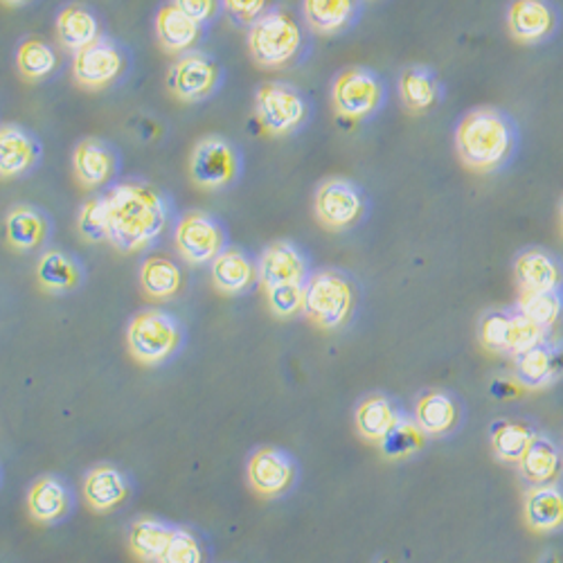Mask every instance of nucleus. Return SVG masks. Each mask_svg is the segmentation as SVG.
<instances>
[{"label":"nucleus","instance_id":"f257e3e1","mask_svg":"<svg viewBox=\"0 0 563 563\" xmlns=\"http://www.w3.org/2000/svg\"><path fill=\"white\" fill-rule=\"evenodd\" d=\"M107 197L109 244L120 253H137L163 238L169 223V201L158 187L143 180L113 185Z\"/></svg>","mask_w":563,"mask_h":563},{"label":"nucleus","instance_id":"f03ea898","mask_svg":"<svg viewBox=\"0 0 563 563\" xmlns=\"http://www.w3.org/2000/svg\"><path fill=\"white\" fill-rule=\"evenodd\" d=\"M519 126L498 107H478L466 111L453 131V145L460 163L476 174H496L505 169L519 152Z\"/></svg>","mask_w":563,"mask_h":563},{"label":"nucleus","instance_id":"7ed1b4c3","mask_svg":"<svg viewBox=\"0 0 563 563\" xmlns=\"http://www.w3.org/2000/svg\"><path fill=\"white\" fill-rule=\"evenodd\" d=\"M356 309V287L347 273L322 268L309 275L305 285L302 313L320 330L334 332L345 327Z\"/></svg>","mask_w":563,"mask_h":563},{"label":"nucleus","instance_id":"20e7f679","mask_svg":"<svg viewBox=\"0 0 563 563\" xmlns=\"http://www.w3.org/2000/svg\"><path fill=\"white\" fill-rule=\"evenodd\" d=\"M249 53L262 68L291 66L305 51L302 25L285 10H268L249 27Z\"/></svg>","mask_w":563,"mask_h":563},{"label":"nucleus","instance_id":"39448f33","mask_svg":"<svg viewBox=\"0 0 563 563\" xmlns=\"http://www.w3.org/2000/svg\"><path fill=\"white\" fill-rule=\"evenodd\" d=\"M330 100L341 120L365 122L386 107L388 88L377 70L365 66H347L334 77Z\"/></svg>","mask_w":563,"mask_h":563},{"label":"nucleus","instance_id":"423d86ee","mask_svg":"<svg viewBox=\"0 0 563 563\" xmlns=\"http://www.w3.org/2000/svg\"><path fill=\"white\" fill-rule=\"evenodd\" d=\"M183 345V327L176 316L163 309H145L126 327L129 354L143 365H161Z\"/></svg>","mask_w":563,"mask_h":563},{"label":"nucleus","instance_id":"0eeeda50","mask_svg":"<svg viewBox=\"0 0 563 563\" xmlns=\"http://www.w3.org/2000/svg\"><path fill=\"white\" fill-rule=\"evenodd\" d=\"M255 115L271 135H291L311 118L305 92L287 81H264L255 90Z\"/></svg>","mask_w":563,"mask_h":563},{"label":"nucleus","instance_id":"6e6552de","mask_svg":"<svg viewBox=\"0 0 563 563\" xmlns=\"http://www.w3.org/2000/svg\"><path fill=\"white\" fill-rule=\"evenodd\" d=\"M313 214L327 230H352L367 217V195L350 178H324L313 195Z\"/></svg>","mask_w":563,"mask_h":563},{"label":"nucleus","instance_id":"1a4fd4ad","mask_svg":"<svg viewBox=\"0 0 563 563\" xmlns=\"http://www.w3.org/2000/svg\"><path fill=\"white\" fill-rule=\"evenodd\" d=\"M192 183L206 192H219L242 176V152L223 135H203L190 154Z\"/></svg>","mask_w":563,"mask_h":563},{"label":"nucleus","instance_id":"9d476101","mask_svg":"<svg viewBox=\"0 0 563 563\" xmlns=\"http://www.w3.org/2000/svg\"><path fill=\"white\" fill-rule=\"evenodd\" d=\"M223 84L221 64L201 51L178 55L167 73V90L183 104H199L210 100Z\"/></svg>","mask_w":563,"mask_h":563},{"label":"nucleus","instance_id":"9b49d317","mask_svg":"<svg viewBox=\"0 0 563 563\" xmlns=\"http://www.w3.org/2000/svg\"><path fill=\"white\" fill-rule=\"evenodd\" d=\"M174 246L187 264H212L225 249V230L217 217L203 210H190L174 228Z\"/></svg>","mask_w":563,"mask_h":563},{"label":"nucleus","instance_id":"f8f14e48","mask_svg":"<svg viewBox=\"0 0 563 563\" xmlns=\"http://www.w3.org/2000/svg\"><path fill=\"white\" fill-rule=\"evenodd\" d=\"M73 79L86 90H102L115 84L126 70L124 51L113 38L100 36L96 43L73 55Z\"/></svg>","mask_w":563,"mask_h":563},{"label":"nucleus","instance_id":"ddd939ff","mask_svg":"<svg viewBox=\"0 0 563 563\" xmlns=\"http://www.w3.org/2000/svg\"><path fill=\"white\" fill-rule=\"evenodd\" d=\"M505 25L514 41L539 45L559 32L561 14L552 0H511L505 12Z\"/></svg>","mask_w":563,"mask_h":563},{"label":"nucleus","instance_id":"4468645a","mask_svg":"<svg viewBox=\"0 0 563 563\" xmlns=\"http://www.w3.org/2000/svg\"><path fill=\"white\" fill-rule=\"evenodd\" d=\"M309 260L294 242L279 240L268 244L257 260V277L264 291L289 285H307Z\"/></svg>","mask_w":563,"mask_h":563},{"label":"nucleus","instance_id":"2eb2a0df","mask_svg":"<svg viewBox=\"0 0 563 563\" xmlns=\"http://www.w3.org/2000/svg\"><path fill=\"white\" fill-rule=\"evenodd\" d=\"M249 483L251 487L266 498L287 494L298 478V466L294 457L275 446L257 449L249 460Z\"/></svg>","mask_w":563,"mask_h":563},{"label":"nucleus","instance_id":"dca6fc26","mask_svg":"<svg viewBox=\"0 0 563 563\" xmlns=\"http://www.w3.org/2000/svg\"><path fill=\"white\" fill-rule=\"evenodd\" d=\"M73 174L86 190L109 185L118 174V154L102 137H84L73 150Z\"/></svg>","mask_w":563,"mask_h":563},{"label":"nucleus","instance_id":"f3484780","mask_svg":"<svg viewBox=\"0 0 563 563\" xmlns=\"http://www.w3.org/2000/svg\"><path fill=\"white\" fill-rule=\"evenodd\" d=\"M41 161V145L21 124H0V178H21Z\"/></svg>","mask_w":563,"mask_h":563},{"label":"nucleus","instance_id":"a211bd4d","mask_svg":"<svg viewBox=\"0 0 563 563\" xmlns=\"http://www.w3.org/2000/svg\"><path fill=\"white\" fill-rule=\"evenodd\" d=\"M5 240L10 249L16 253H34L38 251L45 242H48L53 223L41 208L32 203H16L8 210L5 221Z\"/></svg>","mask_w":563,"mask_h":563},{"label":"nucleus","instance_id":"6ab92c4d","mask_svg":"<svg viewBox=\"0 0 563 563\" xmlns=\"http://www.w3.org/2000/svg\"><path fill=\"white\" fill-rule=\"evenodd\" d=\"M399 100L408 113L424 115L442 102V81L431 66L410 64L397 79Z\"/></svg>","mask_w":563,"mask_h":563},{"label":"nucleus","instance_id":"aec40b11","mask_svg":"<svg viewBox=\"0 0 563 563\" xmlns=\"http://www.w3.org/2000/svg\"><path fill=\"white\" fill-rule=\"evenodd\" d=\"M514 277L521 291H561L563 264L543 249H526L514 260Z\"/></svg>","mask_w":563,"mask_h":563},{"label":"nucleus","instance_id":"412c9836","mask_svg":"<svg viewBox=\"0 0 563 563\" xmlns=\"http://www.w3.org/2000/svg\"><path fill=\"white\" fill-rule=\"evenodd\" d=\"M73 509V494L57 476H41L27 492V514L38 526H55Z\"/></svg>","mask_w":563,"mask_h":563},{"label":"nucleus","instance_id":"4be33fe9","mask_svg":"<svg viewBox=\"0 0 563 563\" xmlns=\"http://www.w3.org/2000/svg\"><path fill=\"white\" fill-rule=\"evenodd\" d=\"M210 275L214 289L225 296H242L260 282L257 264L251 260V255L242 249L228 246L210 264Z\"/></svg>","mask_w":563,"mask_h":563},{"label":"nucleus","instance_id":"5701e85b","mask_svg":"<svg viewBox=\"0 0 563 563\" xmlns=\"http://www.w3.org/2000/svg\"><path fill=\"white\" fill-rule=\"evenodd\" d=\"M361 5V0H302V19L320 36H339L354 27Z\"/></svg>","mask_w":563,"mask_h":563},{"label":"nucleus","instance_id":"b1692460","mask_svg":"<svg viewBox=\"0 0 563 563\" xmlns=\"http://www.w3.org/2000/svg\"><path fill=\"white\" fill-rule=\"evenodd\" d=\"M129 481L113 464L92 466L84 478V498L98 514L115 511L129 498Z\"/></svg>","mask_w":563,"mask_h":563},{"label":"nucleus","instance_id":"393cba45","mask_svg":"<svg viewBox=\"0 0 563 563\" xmlns=\"http://www.w3.org/2000/svg\"><path fill=\"white\" fill-rule=\"evenodd\" d=\"M154 27L161 48L169 55H185L197 51V43L203 36V25L180 12L174 3H167L158 10Z\"/></svg>","mask_w":563,"mask_h":563},{"label":"nucleus","instance_id":"a878e982","mask_svg":"<svg viewBox=\"0 0 563 563\" xmlns=\"http://www.w3.org/2000/svg\"><path fill=\"white\" fill-rule=\"evenodd\" d=\"M34 277H36V285L45 294L62 296V294H70V291L79 289L81 279H84V268L70 253L51 249V251L41 253L36 268H34Z\"/></svg>","mask_w":563,"mask_h":563},{"label":"nucleus","instance_id":"bb28decb","mask_svg":"<svg viewBox=\"0 0 563 563\" xmlns=\"http://www.w3.org/2000/svg\"><path fill=\"white\" fill-rule=\"evenodd\" d=\"M55 34L64 51L79 53L86 45L96 43L102 36V25L88 8L70 3L59 10L55 21Z\"/></svg>","mask_w":563,"mask_h":563},{"label":"nucleus","instance_id":"cd10ccee","mask_svg":"<svg viewBox=\"0 0 563 563\" xmlns=\"http://www.w3.org/2000/svg\"><path fill=\"white\" fill-rule=\"evenodd\" d=\"M519 472L523 483L530 487L554 485L563 472L561 449L545 435H537L523 460L519 462Z\"/></svg>","mask_w":563,"mask_h":563},{"label":"nucleus","instance_id":"c85d7f7f","mask_svg":"<svg viewBox=\"0 0 563 563\" xmlns=\"http://www.w3.org/2000/svg\"><path fill=\"white\" fill-rule=\"evenodd\" d=\"M172 534L174 528L167 526L165 521L154 519V516H143V519H135L129 526L126 543L135 559L143 563H158L169 545Z\"/></svg>","mask_w":563,"mask_h":563},{"label":"nucleus","instance_id":"c756f323","mask_svg":"<svg viewBox=\"0 0 563 563\" xmlns=\"http://www.w3.org/2000/svg\"><path fill=\"white\" fill-rule=\"evenodd\" d=\"M526 523L534 532H556L563 528V492L554 485L532 487L526 496Z\"/></svg>","mask_w":563,"mask_h":563},{"label":"nucleus","instance_id":"7c9ffc66","mask_svg":"<svg viewBox=\"0 0 563 563\" xmlns=\"http://www.w3.org/2000/svg\"><path fill=\"white\" fill-rule=\"evenodd\" d=\"M457 404L446 393H427L415 406V424L424 435H446L457 427Z\"/></svg>","mask_w":563,"mask_h":563},{"label":"nucleus","instance_id":"2f4dec72","mask_svg":"<svg viewBox=\"0 0 563 563\" xmlns=\"http://www.w3.org/2000/svg\"><path fill=\"white\" fill-rule=\"evenodd\" d=\"M511 358H514L516 382H519L528 390L545 388L556 377V356L545 343H539L530 350L514 354Z\"/></svg>","mask_w":563,"mask_h":563},{"label":"nucleus","instance_id":"473e14b6","mask_svg":"<svg viewBox=\"0 0 563 563\" xmlns=\"http://www.w3.org/2000/svg\"><path fill=\"white\" fill-rule=\"evenodd\" d=\"M140 287L152 300H169L183 289V271L165 255H152L140 266Z\"/></svg>","mask_w":563,"mask_h":563},{"label":"nucleus","instance_id":"72a5a7b5","mask_svg":"<svg viewBox=\"0 0 563 563\" xmlns=\"http://www.w3.org/2000/svg\"><path fill=\"white\" fill-rule=\"evenodd\" d=\"M399 417L401 415H399V410L395 408V404L390 399L374 395V397H367L358 404L354 421H356L358 433L365 440L382 442L390 433V429L397 424Z\"/></svg>","mask_w":563,"mask_h":563},{"label":"nucleus","instance_id":"f704fd0d","mask_svg":"<svg viewBox=\"0 0 563 563\" xmlns=\"http://www.w3.org/2000/svg\"><path fill=\"white\" fill-rule=\"evenodd\" d=\"M534 438L537 431L526 421H500L492 431V451L507 464H519Z\"/></svg>","mask_w":563,"mask_h":563},{"label":"nucleus","instance_id":"c9c22d12","mask_svg":"<svg viewBox=\"0 0 563 563\" xmlns=\"http://www.w3.org/2000/svg\"><path fill=\"white\" fill-rule=\"evenodd\" d=\"M59 66L57 51L43 38H25L16 51V70L27 81L51 77Z\"/></svg>","mask_w":563,"mask_h":563},{"label":"nucleus","instance_id":"e433bc0d","mask_svg":"<svg viewBox=\"0 0 563 563\" xmlns=\"http://www.w3.org/2000/svg\"><path fill=\"white\" fill-rule=\"evenodd\" d=\"M516 311L532 320L543 332H550L563 320V294L561 291H521Z\"/></svg>","mask_w":563,"mask_h":563},{"label":"nucleus","instance_id":"4c0bfd02","mask_svg":"<svg viewBox=\"0 0 563 563\" xmlns=\"http://www.w3.org/2000/svg\"><path fill=\"white\" fill-rule=\"evenodd\" d=\"M478 336L485 350L494 354H514V311L494 309L481 320Z\"/></svg>","mask_w":563,"mask_h":563},{"label":"nucleus","instance_id":"58836bf2","mask_svg":"<svg viewBox=\"0 0 563 563\" xmlns=\"http://www.w3.org/2000/svg\"><path fill=\"white\" fill-rule=\"evenodd\" d=\"M77 230L90 244H100L109 240V212L104 195L92 197L81 206L77 217Z\"/></svg>","mask_w":563,"mask_h":563},{"label":"nucleus","instance_id":"ea45409f","mask_svg":"<svg viewBox=\"0 0 563 563\" xmlns=\"http://www.w3.org/2000/svg\"><path fill=\"white\" fill-rule=\"evenodd\" d=\"M424 446V433L415 424V419L399 417L390 433L382 440V449L388 457H408Z\"/></svg>","mask_w":563,"mask_h":563},{"label":"nucleus","instance_id":"a19ab883","mask_svg":"<svg viewBox=\"0 0 563 563\" xmlns=\"http://www.w3.org/2000/svg\"><path fill=\"white\" fill-rule=\"evenodd\" d=\"M206 554L197 534L187 528H174L167 550L158 563H203Z\"/></svg>","mask_w":563,"mask_h":563},{"label":"nucleus","instance_id":"79ce46f5","mask_svg":"<svg viewBox=\"0 0 563 563\" xmlns=\"http://www.w3.org/2000/svg\"><path fill=\"white\" fill-rule=\"evenodd\" d=\"M266 300H268L271 311L277 318H294L305 307V285H289V287L268 289Z\"/></svg>","mask_w":563,"mask_h":563},{"label":"nucleus","instance_id":"37998d69","mask_svg":"<svg viewBox=\"0 0 563 563\" xmlns=\"http://www.w3.org/2000/svg\"><path fill=\"white\" fill-rule=\"evenodd\" d=\"M221 8L238 25H253L264 12H268V0H221Z\"/></svg>","mask_w":563,"mask_h":563},{"label":"nucleus","instance_id":"c03bdc74","mask_svg":"<svg viewBox=\"0 0 563 563\" xmlns=\"http://www.w3.org/2000/svg\"><path fill=\"white\" fill-rule=\"evenodd\" d=\"M172 3L199 25L214 21L221 12V0H172Z\"/></svg>","mask_w":563,"mask_h":563},{"label":"nucleus","instance_id":"a18cd8bd","mask_svg":"<svg viewBox=\"0 0 563 563\" xmlns=\"http://www.w3.org/2000/svg\"><path fill=\"white\" fill-rule=\"evenodd\" d=\"M0 3H5V5H10V8H23V5L32 3V0H0Z\"/></svg>","mask_w":563,"mask_h":563},{"label":"nucleus","instance_id":"49530a36","mask_svg":"<svg viewBox=\"0 0 563 563\" xmlns=\"http://www.w3.org/2000/svg\"><path fill=\"white\" fill-rule=\"evenodd\" d=\"M559 225H561V232H563V201L559 206Z\"/></svg>","mask_w":563,"mask_h":563},{"label":"nucleus","instance_id":"de8ad7c7","mask_svg":"<svg viewBox=\"0 0 563 563\" xmlns=\"http://www.w3.org/2000/svg\"><path fill=\"white\" fill-rule=\"evenodd\" d=\"M361 3H382V0H361Z\"/></svg>","mask_w":563,"mask_h":563}]
</instances>
